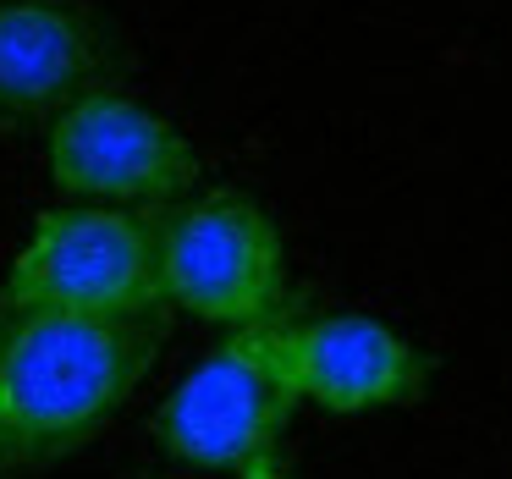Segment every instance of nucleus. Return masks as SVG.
I'll return each instance as SVG.
<instances>
[{"instance_id":"obj_1","label":"nucleus","mask_w":512,"mask_h":479,"mask_svg":"<svg viewBox=\"0 0 512 479\" xmlns=\"http://www.w3.org/2000/svg\"><path fill=\"white\" fill-rule=\"evenodd\" d=\"M155 353V314L50 309L0 287V463H45L89 441Z\"/></svg>"},{"instance_id":"obj_2","label":"nucleus","mask_w":512,"mask_h":479,"mask_svg":"<svg viewBox=\"0 0 512 479\" xmlns=\"http://www.w3.org/2000/svg\"><path fill=\"white\" fill-rule=\"evenodd\" d=\"M292 386L281 375L276 320L243 325L221 342L155 413V441L193 468H248L270 463L292 413Z\"/></svg>"},{"instance_id":"obj_3","label":"nucleus","mask_w":512,"mask_h":479,"mask_svg":"<svg viewBox=\"0 0 512 479\" xmlns=\"http://www.w3.org/2000/svg\"><path fill=\"white\" fill-rule=\"evenodd\" d=\"M166 303L215 325H265L281 314V237L276 221L243 193L171 204L155 221Z\"/></svg>"},{"instance_id":"obj_4","label":"nucleus","mask_w":512,"mask_h":479,"mask_svg":"<svg viewBox=\"0 0 512 479\" xmlns=\"http://www.w3.org/2000/svg\"><path fill=\"white\" fill-rule=\"evenodd\" d=\"M6 292L83 314H155V303H166L155 221L94 204L45 210L6 276Z\"/></svg>"},{"instance_id":"obj_5","label":"nucleus","mask_w":512,"mask_h":479,"mask_svg":"<svg viewBox=\"0 0 512 479\" xmlns=\"http://www.w3.org/2000/svg\"><path fill=\"white\" fill-rule=\"evenodd\" d=\"M50 177L83 204H182L199 155L166 116L94 83L50 127Z\"/></svg>"},{"instance_id":"obj_6","label":"nucleus","mask_w":512,"mask_h":479,"mask_svg":"<svg viewBox=\"0 0 512 479\" xmlns=\"http://www.w3.org/2000/svg\"><path fill=\"white\" fill-rule=\"evenodd\" d=\"M276 353L292 397L325 413H375L419 402L430 364L424 353L369 314H276Z\"/></svg>"},{"instance_id":"obj_7","label":"nucleus","mask_w":512,"mask_h":479,"mask_svg":"<svg viewBox=\"0 0 512 479\" xmlns=\"http://www.w3.org/2000/svg\"><path fill=\"white\" fill-rule=\"evenodd\" d=\"M105 72V34L83 0H0V127L61 116Z\"/></svg>"},{"instance_id":"obj_8","label":"nucleus","mask_w":512,"mask_h":479,"mask_svg":"<svg viewBox=\"0 0 512 479\" xmlns=\"http://www.w3.org/2000/svg\"><path fill=\"white\" fill-rule=\"evenodd\" d=\"M237 479H287V468H281V457H270V463L248 468V474H237Z\"/></svg>"}]
</instances>
